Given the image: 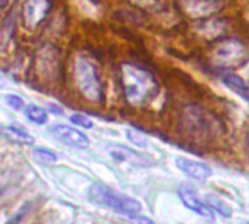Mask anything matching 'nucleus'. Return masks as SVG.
<instances>
[{
    "label": "nucleus",
    "instance_id": "f257e3e1",
    "mask_svg": "<svg viewBox=\"0 0 249 224\" xmlns=\"http://www.w3.org/2000/svg\"><path fill=\"white\" fill-rule=\"evenodd\" d=\"M120 82L124 98L134 107L147 104L159 91L154 75L134 63H123L120 66Z\"/></svg>",
    "mask_w": 249,
    "mask_h": 224
},
{
    "label": "nucleus",
    "instance_id": "f03ea898",
    "mask_svg": "<svg viewBox=\"0 0 249 224\" xmlns=\"http://www.w3.org/2000/svg\"><path fill=\"white\" fill-rule=\"evenodd\" d=\"M88 198L92 204L100 205V207H107L116 212L120 214H126L129 217L137 215L141 211V204L131 198V196H124L113 189L101 185V183H92L88 189Z\"/></svg>",
    "mask_w": 249,
    "mask_h": 224
},
{
    "label": "nucleus",
    "instance_id": "7ed1b4c3",
    "mask_svg": "<svg viewBox=\"0 0 249 224\" xmlns=\"http://www.w3.org/2000/svg\"><path fill=\"white\" fill-rule=\"evenodd\" d=\"M75 82L81 95L89 103L103 101V85L94 63L85 57L78 56L75 60Z\"/></svg>",
    "mask_w": 249,
    "mask_h": 224
},
{
    "label": "nucleus",
    "instance_id": "20e7f679",
    "mask_svg": "<svg viewBox=\"0 0 249 224\" xmlns=\"http://www.w3.org/2000/svg\"><path fill=\"white\" fill-rule=\"evenodd\" d=\"M214 60L221 69H233L246 62V49L240 40L226 38L215 44L214 47Z\"/></svg>",
    "mask_w": 249,
    "mask_h": 224
},
{
    "label": "nucleus",
    "instance_id": "39448f33",
    "mask_svg": "<svg viewBox=\"0 0 249 224\" xmlns=\"http://www.w3.org/2000/svg\"><path fill=\"white\" fill-rule=\"evenodd\" d=\"M178 9L189 19L205 21L226 6V0H176Z\"/></svg>",
    "mask_w": 249,
    "mask_h": 224
},
{
    "label": "nucleus",
    "instance_id": "423d86ee",
    "mask_svg": "<svg viewBox=\"0 0 249 224\" xmlns=\"http://www.w3.org/2000/svg\"><path fill=\"white\" fill-rule=\"evenodd\" d=\"M185 119L188 131L195 137H201L202 139H207V137L210 138L218 128V122L210 113H207L204 108L196 105L186 108Z\"/></svg>",
    "mask_w": 249,
    "mask_h": 224
},
{
    "label": "nucleus",
    "instance_id": "0eeeda50",
    "mask_svg": "<svg viewBox=\"0 0 249 224\" xmlns=\"http://www.w3.org/2000/svg\"><path fill=\"white\" fill-rule=\"evenodd\" d=\"M52 9V0H24L22 5V19L28 30L38 28Z\"/></svg>",
    "mask_w": 249,
    "mask_h": 224
},
{
    "label": "nucleus",
    "instance_id": "6e6552de",
    "mask_svg": "<svg viewBox=\"0 0 249 224\" xmlns=\"http://www.w3.org/2000/svg\"><path fill=\"white\" fill-rule=\"evenodd\" d=\"M108 155L116 161V163H126V164H132V166H140V167H145V166H151V158L147 157L142 153H138L135 150H129L123 145H110L107 148Z\"/></svg>",
    "mask_w": 249,
    "mask_h": 224
},
{
    "label": "nucleus",
    "instance_id": "1a4fd4ad",
    "mask_svg": "<svg viewBox=\"0 0 249 224\" xmlns=\"http://www.w3.org/2000/svg\"><path fill=\"white\" fill-rule=\"evenodd\" d=\"M50 132L63 144L69 145V147H75V148H88L89 147V139L85 134H82L81 131L66 126V125H54L50 128Z\"/></svg>",
    "mask_w": 249,
    "mask_h": 224
},
{
    "label": "nucleus",
    "instance_id": "9d476101",
    "mask_svg": "<svg viewBox=\"0 0 249 224\" xmlns=\"http://www.w3.org/2000/svg\"><path fill=\"white\" fill-rule=\"evenodd\" d=\"M178 193L182 199V202L194 212L202 215V217H207V218H213L214 217V212L211 211V208L199 199L198 193L191 188V186H186V185H182L179 186L178 189Z\"/></svg>",
    "mask_w": 249,
    "mask_h": 224
},
{
    "label": "nucleus",
    "instance_id": "9b49d317",
    "mask_svg": "<svg viewBox=\"0 0 249 224\" xmlns=\"http://www.w3.org/2000/svg\"><path fill=\"white\" fill-rule=\"evenodd\" d=\"M176 166L186 176H189L191 179H195V180L202 182L211 176V169L207 164L199 163V161H194V160H188V158H178Z\"/></svg>",
    "mask_w": 249,
    "mask_h": 224
},
{
    "label": "nucleus",
    "instance_id": "f8f14e48",
    "mask_svg": "<svg viewBox=\"0 0 249 224\" xmlns=\"http://www.w3.org/2000/svg\"><path fill=\"white\" fill-rule=\"evenodd\" d=\"M221 81L226 86H229L231 91H234L239 97H242L249 104V85L236 73L226 70L221 73Z\"/></svg>",
    "mask_w": 249,
    "mask_h": 224
},
{
    "label": "nucleus",
    "instance_id": "ddd939ff",
    "mask_svg": "<svg viewBox=\"0 0 249 224\" xmlns=\"http://www.w3.org/2000/svg\"><path fill=\"white\" fill-rule=\"evenodd\" d=\"M0 135H2L6 141L14 142V144H19V145H33L34 144V138L17 126L0 128Z\"/></svg>",
    "mask_w": 249,
    "mask_h": 224
},
{
    "label": "nucleus",
    "instance_id": "4468645a",
    "mask_svg": "<svg viewBox=\"0 0 249 224\" xmlns=\"http://www.w3.org/2000/svg\"><path fill=\"white\" fill-rule=\"evenodd\" d=\"M24 115L28 121H31L33 123H37V125H46L49 121L47 111L36 104H27L24 107Z\"/></svg>",
    "mask_w": 249,
    "mask_h": 224
},
{
    "label": "nucleus",
    "instance_id": "2eb2a0df",
    "mask_svg": "<svg viewBox=\"0 0 249 224\" xmlns=\"http://www.w3.org/2000/svg\"><path fill=\"white\" fill-rule=\"evenodd\" d=\"M33 157L37 163L43 166H53L57 161V157L53 151L46 150V148H36L33 150Z\"/></svg>",
    "mask_w": 249,
    "mask_h": 224
},
{
    "label": "nucleus",
    "instance_id": "dca6fc26",
    "mask_svg": "<svg viewBox=\"0 0 249 224\" xmlns=\"http://www.w3.org/2000/svg\"><path fill=\"white\" fill-rule=\"evenodd\" d=\"M205 204L211 208V211L214 212H218V214H221V215H224V217H230L231 215V209L223 202V201H220V199H214V198H207L205 199Z\"/></svg>",
    "mask_w": 249,
    "mask_h": 224
},
{
    "label": "nucleus",
    "instance_id": "f3484780",
    "mask_svg": "<svg viewBox=\"0 0 249 224\" xmlns=\"http://www.w3.org/2000/svg\"><path fill=\"white\" fill-rule=\"evenodd\" d=\"M71 122L75 125V126H82V128H85V129H91L92 128V121L89 119V118H87V116H84V115H72L71 116Z\"/></svg>",
    "mask_w": 249,
    "mask_h": 224
},
{
    "label": "nucleus",
    "instance_id": "a211bd4d",
    "mask_svg": "<svg viewBox=\"0 0 249 224\" xmlns=\"http://www.w3.org/2000/svg\"><path fill=\"white\" fill-rule=\"evenodd\" d=\"M128 138H129V141H131L132 144H135L137 147H147L145 138H144L141 134L135 132V131H128Z\"/></svg>",
    "mask_w": 249,
    "mask_h": 224
},
{
    "label": "nucleus",
    "instance_id": "6ab92c4d",
    "mask_svg": "<svg viewBox=\"0 0 249 224\" xmlns=\"http://www.w3.org/2000/svg\"><path fill=\"white\" fill-rule=\"evenodd\" d=\"M6 103H8L12 108H15V110H19V108L24 107V100H22L21 97H18V95H8V97H6Z\"/></svg>",
    "mask_w": 249,
    "mask_h": 224
},
{
    "label": "nucleus",
    "instance_id": "aec40b11",
    "mask_svg": "<svg viewBox=\"0 0 249 224\" xmlns=\"http://www.w3.org/2000/svg\"><path fill=\"white\" fill-rule=\"evenodd\" d=\"M134 2H137L141 6H148V5H153L156 0H134Z\"/></svg>",
    "mask_w": 249,
    "mask_h": 224
},
{
    "label": "nucleus",
    "instance_id": "412c9836",
    "mask_svg": "<svg viewBox=\"0 0 249 224\" xmlns=\"http://www.w3.org/2000/svg\"><path fill=\"white\" fill-rule=\"evenodd\" d=\"M9 3V0H0V9L6 8V5Z\"/></svg>",
    "mask_w": 249,
    "mask_h": 224
},
{
    "label": "nucleus",
    "instance_id": "4be33fe9",
    "mask_svg": "<svg viewBox=\"0 0 249 224\" xmlns=\"http://www.w3.org/2000/svg\"><path fill=\"white\" fill-rule=\"evenodd\" d=\"M246 151H248V154H249V132L246 134Z\"/></svg>",
    "mask_w": 249,
    "mask_h": 224
},
{
    "label": "nucleus",
    "instance_id": "5701e85b",
    "mask_svg": "<svg viewBox=\"0 0 249 224\" xmlns=\"http://www.w3.org/2000/svg\"><path fill=\"white\" fill-rule=\"evenodd\" d=\"M18 218H19V217H18ZM18 218H15V221H11L9 224H17V221H18Z\"/></svg>",
    "mask_w": 249,
    "mask_h": 224
},
{
    "label": "nucleus",
    "instance_id": "b1692460",
    "mask_svg": "<svg viewBox=\"0 0 249 224\" xmlns=\"http://www.w3.org/2000/svg\"><path fill=\"white\" fill-rule=\"evenodd\" d=\"M248 224H249V223H248Z\"/></svg>",
    "mask_w": 249,
    "mask_h": 224
}]
</instances>
